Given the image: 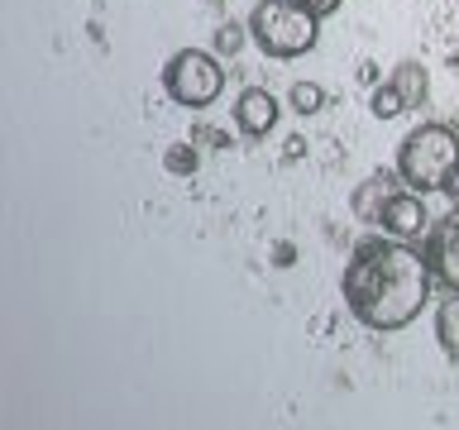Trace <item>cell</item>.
Returning a JSON list of instances; mask_svg holds the SVG:
<instances>
[{
    "mask_svg": "<svg viewBox=\"0 0 459 430\" xmlns=\"http://www.w3.org/2000/svg\"><path fill=\"white\" fill-rule=\"evenodd\" d=\"M430 287H436V268H430L426 249H411V239L393 235L354 244V258L344 263L340 278L350 315L364 330H378V335L407 330L426 311Z\"/></svg>",
    "mask_w": 459,
    "mask_h": 430,
    "instance_id": "6da1fadb",
    "label": "cell"
},
{
    "mask_svg": "<svg viewBox=\"0 0 459 430\" xmlns=\"http://www.w3.org/2000/svg\"><path fill=\"white\" fill-rule=\"evenodd\" d=\"M459 163V134L450 125L430 120V125H416L407 139L397 143V177L411 186V192H445L450 172Z\"/></svg>",
    "mask_w": 459,
    "mask_h": 430,
    "instance_id": "7a4b0ae2",
    "label": "cell"
},
{
    "mask_svg": "<svg viewBox=\"0 0 459 430\" xmlns=\"http://www.w3.org/2000/svg\"><path fill=\"white\" fill-rule=\"evenodd\" d=\"M249 39L264 57H301L321 39V20L301 0H258L249 14Z\"/></svg>",
    "mask_w": 459,
    "mask_h": 430,
    "instance_id": "3957f363",
    "label": "cell"
},
{
    "mask_svg": "<svg viewBox=\"0 0 459 430\" xmlns=\"http://www.w3.org/2000/svg\"><path fill=\"white\" fill-rule=\"evenodd\" d=\"M163 91L186 110H206L215 96L225 91V67L221 53H201V48H182L168 57L163 67Z\"/></svg>",
    "mask_w": 459,
    "mask_h": 430,
    "instance_id": "277c9868",
    "label": "cell"
},
{
    "mask_svg": "<svg viewBox=\"0 0 459 430\" xmlns=\"http://www.w3.org/2000/svg\"><path fill=\"white\" fill-rule=\"evenodd\" d=\"M378 225H383V235H393V239H421L426 229H430L426 196H421V192H411V186H397V192L387 196V206H383V215H378Z\"/></svg>",
    "mask_w": 459,
    "mask_h": 430,
    "instance_id": "5b68a950",
    "label": "cell"
},
{
    "mask_svg": "<svg viewBox=\"0 0 459 430\" xmlns=\"http://www.w3.org/2000/svg\"><path fill=\"white\" fill-rule=\"evenodd\" d=\"M426 258H430V268H436V282L459 292V211H450L445 220L430 225Z\"/></svg>",
    "mask_w": 459,
    "mask_h": 430,
    "instance_id": "8992f818",
    "label": "cell"
},
{
    "mask_svg": "<svg viewBox=\"0 0 459 430\" xmlns=\"http://www.w3.org/2000/svg\"><path fill=\"white\" fill-rule=\"evenodd\" d=\"M235 125H239V134L264 139L268 129L278 125V96H273L268 86H249V91H239V100H235Z\"/></svg>",
    "mask_w": 459,
    "mask_h": 430,
    "instance_id": "52a82bcc",
    "label": "cell"
},
{
    "mask_svg": "<svg viewBox=\"0 0 459 430\" xmlns=\"http://www.w3.org/2000/svg\"><path fill=\"white\" fill-rule=\"evenodd\" d=\"M397 186H407V182H397L393 172H373L368 182H359V192L350 196V211H354V220H364V225H378V215H383V206H387V196H393Z\"/></svg>",
    "mask_w": 459,
    "mask_h": 430,
    "instance_id": "ba28073f",
    "label": "cell"
},
{
    "mask_svg": "<svg viewBox=\"0 0 459 430\" xmlns=\"http://www.w3.org/2000/svg\"><path fill=\"white\" fill-rule=\"evenodd\" d=\"M393 86L402 91V100H407V110L426 106V96H430V77H426L421 63H397L393 67Z\"/></svg>",
    "mask_w": 459,
    "mask_h": 430,
    "instance_id": "9c48e42d",
    "label": "cell"
},
{
    "mask_svg": "<svg viewBox=\"0 0 459 430\" xmlns=\"http://www.w3.org/2000/svg\"><path fill=\"white\" fill-rule=\"evenodd\" d=\"M436 340H440V349L459 364V292H450L440 301V311H436Z\"/></svg>",
    "mask_w": 459,
    "mask_h": 430,
    "instance_id": "30bf717a",
    "label": "cell"
},
{
    "mask_svg": "<svg viewBox=\"0 0 459 430\" xmlns=\"http://www.w3.org/2000/svg\"><path fill=\"white\" fill-rule=\"evenodd\" d=\"M402 110H407V100H402V91L393 86V77L378 82V86L368 91V115H373V120H397Z\"/></svg>",
    "mask_w": 459,
    "mask_h": 430,
    "instance_id": "8fae6325",
    "label": "cell"
},
{
    "mask_svg": "<svg viewBox=\"0 0 459 430\" xmlns=\"http://www.w3.org/2000/svg\"><path fill=\"white\" fill-rule=\"evenodd\" d=\"M287 106H292L297 115H316V110L325 106V91L316 82H297L292 91H287Z\"/></svg>",
    "mask_w": 459,
    "mask_h": 430,
    "instance_id": "7c38bea8",
    "label": "cell"
},
{
    "mask_svg": "<svg viewBox=\"0 0 459 430\" xmlns=\"http://www.w3.org/2000/svg\"><path fill=\"white\" fill-rule=\"evenodd\" d=\"M196 163H201V158H196V149H192V143H172V149L163 153V168L172 172V177H192V172H196Z\"/></svg>",
    "mask_w": 459,
    "mask_h": 430,
    "instance_id": "4fadbf2b",
    "label": "cell"
},
{
    "mask_svg": "<svg viewBox=\"0 0 459 430\" xmlns=\"http://www.w3.org/2000/svg\"><path fill=\"white\" fill-rule=\"evenodd\" d=\"M244 39H249V24H221V29H215V53L235 57L244 48Z\"/></svg>",
    "mask_w": 459,
    "mask_h": 430,
    "instance_id": "5bb4252c",
    "label": "cell"
},
{
    "mask_svg": "<svg viewBox=\"0 0 459 430\" xmlns=\"http://www.w3.org/2000/svg\"><path fill=\"white\" fill-rule=\"evenodd\" d=\"M301 5H307V10L316 14V20H325V14H335V10L344 5V0H301Z\"/></svg>",
    "mask_w": 459,
    "mask_h": 430,
    "instance_id": "9a60e30c",
    "label": "cell"
},
{
    "mask_svg": "<svg viewBox=\"0 0 459 430\" xmlns=\"http://www.w3.org/2000/svg\"><path fill=\"white\" fill-rule=\"evenodd\" d=\"M445 201H450V211H459V163L450 172V182H445Z\"/></svg>",
    "mask_w": 459,
    "mask_h": 430,
    "instance_id": "2e32d148",
    "label": "cell"
},
{
    "mask_svg": "<svg viewBox=\"0 0 459 430\" xmlns=\"http://www.w3.org/2000/svg\"><path fill=\"white\" fill-rule=\"evenodd\" d=\"M196 139L211 143V149H225V143H230V134H221V129H196Z\"/></svg>",
    "mask_w": 459,
    "mask_h": 430,
    "instance_id": "e0dca14e",
    "label": "cell"
},
{
    "mask_svg": "<svg viewBox=\"0 0 459 430\" xmlns=\"http://www.w3.org/2000/svg\"><path fill=\"white\" fill-rule=\"evenodd\" d=\"M359 77H364L368 86H378V67H373V63H364V67H359Z\"/></svg>",
    "mask_w": 459,
    "mask_h": 430,
    "instance_id": "ac0fdd59",
    "label": "cell"
}]
</instances>
